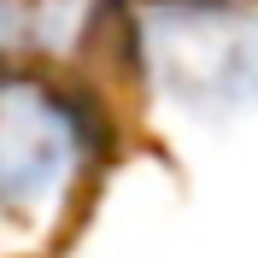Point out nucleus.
Listing matches in <instances>:
<instances>
[{"instance_id": "f257e3e1", "label": "nucleus", "mask_w": 258, "mask_h": 258, "mask_svg": "<svg viewBox=\"0 0 258 258\" xmlns=\"http://www.w3.org/2000/svg\"><path fill=\"white\" fill-rule=\"evenodd\" d=\"M100 153L94 112L35 64L0 59V229L47 235L64 223Z\"/></svg>"}, {"instance_id": "f03ea898", "label": "nucleus", "mask_w": 258, "mask_h": 258, "mask_svg": "<svg viewBox=\"0 0 258 258\" xmlns=\"http://www.w3.org/2000/svg\"><path fill=\"white\" fill-rule=\"evenodd\" d=\"M135 59L153 94L188 117L258 106V0H141Z\"/></svg>"}, {"instance_id": "7ed1b4c3", "label": "nucleus", "mask_w": 258, "mask_h": 258, "mask_svg": "<svg viewBox=\"0 0 258 258\" xmlns=\"http://www.w3.org/2000/svg\"><path fill=\"white\" fill-rule=\"evenodd\" d=\"M12 35H18V12H12V6H6V0H0V47H6Z\"/></svg>"}]
</instances>
